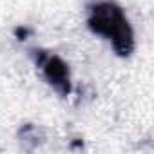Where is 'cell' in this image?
I'll list each match as a JSON object with an SVG mask.
<instances>
[{
  "label": "cell",
  "instance_id": "cell-1",
  "mask_svg": "<svg viewBox=\"0 0 154 154\" xmlns=\"http://www.w3.org/2000/svg\"><path fill=\"white\" fill-rule=\"evenodd\" d=\"M89 27L94 33L109 38L112 42V47L122 56L129 54L134 47V38L129 20L116 4L100 2L93 6L89 13Z\"/></svg>",
  "mask_w": 154,
  "mask_h": 154
},
{
  "label": "cell",
  "instance_id": "cell-2",
  "mask_svg": "<svg viewBox=\"0 0 154 154\" xmlns=\"http://www.w3.org/2000/svg\"><path fill=\"white\" fill-rule=\"evenodd\" d=\"M38 65L42 67L45 78L49 80V84L60 93V94H67L71 91V82H69V71L67 65L58 58V56H51V54H40L38 56Z\"/></svg>",
  "mask_w": 154,
  "mask_h": 154
}]
</instances>
